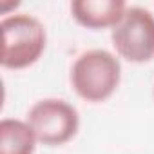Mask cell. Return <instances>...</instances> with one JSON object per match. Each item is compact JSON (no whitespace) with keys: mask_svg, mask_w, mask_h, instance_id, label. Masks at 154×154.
<instances>
[{"mask_svg":"<svg viewBox=\"0 0 154 154\" xmlns=\"http://www.w3.org/2000/svg\"><path fill=\"white\" fill-rule=\"evenodd\" d=\"M69 82L82 100L89 103L107 102L122 82L120 58L107 49H89L72 62Z\"/></svg>","mask_w":154,"mask_h":154,"instance_id":"cell-1","label":"cell"},{"mask_svg":"<svg viewBox=\"0 0 154 154\" xmlns=\"http://www.w3.org/2000/svg\"><path fill=\"white\" fill-rule=\"evenodd\" d=\"M2 29V56L4 69L20 71L36 63L47 47V31L44 24L29 13H11L0 22Z\"/></svg>","mask_w":154,"mask_h":154,"instance_id":"cell-2","label":"cell"},{"mask_svg":"<svg viewBox=\"0 0 154 154\" xmlns=\"http://www.w3.org/2000/svg\"><path fill=\"white\" fill-rule=\"evenodd\" d=\"M26 122L31 125L38 143L45 147H62L69 143L80 129V114L74 105L62 98H44L35 102Z\"/></svg>","mask_w":154,"mask_h":154,"instance_id":"cell-3","label":"cell"},{"mask_svg":"<svg viewBox=\"0 0 154 154\" xmlns=\"http://www.w3.org/2000/svg\"><path fill=\"white\" fill-rule=\"evenodd\" d=\"M111 42L118 58L147 63L154 58V15L140 6H129L120 24L111 29Z\"/></svg>","mask_w":154,"mask_h":154,"instance_id":"cell-4","label":"cell"},{"mask_svg":"<svg viewBox=\"0 0 154 154\" xmlns=\"http://www.w3.org/2000/svg\"><path fill=\"white\" fill-rule=\"evenodd\" d=\"M123 0H74L71 2V17L76 24L91 29H114L127 11Z\"/></svg>","mask_w":154,"mask_h":154,"instance_id":"cell-5","label":"cell"},{"mask_svg":"<svg viewBox=\"0 0 154 154\" xmlns=\"http://www.w3.org/2000/svg\"><path fill=\"white\" fill-rule=\"evenodd\" d=\"M36 136L26 120L4 118L0 122V154H35Z\"/></svg>","mask_w":154,"mask_h":154,"instance_id":"cell-6","label":"cell"},{"mask_svg":"<svg viewBox=\"0 0 154 154\" xmlns=\"http://www.w3.org/2000/svg\"><path fill=\"white\" fill-rule=\"evenodd\" d=\"M152 94H154V91H152Z\"/></svg>","mask_w":154,"mask_h":154,"instance_id":"cell-7","label":"cell"}]
</instances>
